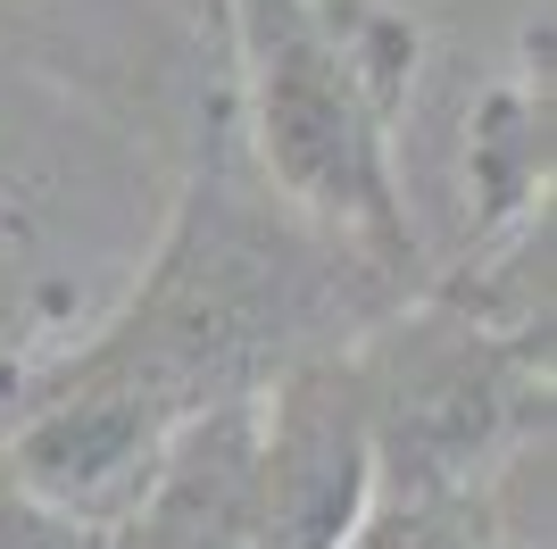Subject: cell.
Instances as JSON below:
<instances>
[{"instance_id": "4", "label": "cell", "mask_w": 557, "mask_h": 549, "mask_svg": "<svg viewBox=\"0 0 557 549\" xmlns=\"http://www.w3.org/2000/svg\"><path fill=\"white\" fill-rule=\"evenodd\" d=\"M175 425H191V416H175L159 391L67 358L9 425V450H0L9 457V491L25 508L59 516V525L109 533L134 508V491L150 483Z\"/></svg>"}, {"instance_id": "3", "label": "cell", "mask_w": 557, "mask_h": 549, "mask_svg": "<svg viewBox=\"0 0 557 549\" xmlns=\"http://www.w3.org/2000/svg\"><path fill=\"white\" fill-rule=\"evenodd\" d=\"M342 358H349V383H358V408H367L374 508L466 500L474 466H491L499 441L524 434L533 408L549 400V358L499 342L491 325L449 308L442 292L424 308L383 317Z\"/></svg>"}, {"instance_id": "6", "label": "cell", "mask_w": 557, "mask_h": 549, "mask_svg": "<svg viewBox=\"0 0 557 549\" xmlns=\"http://www.w3.org/2000/svg\"><path fill=\"white\" fill-rule=\"evenodd\" d=\"M109 549H258V391L175 425Z\"/></svg>"}, {"instance_id": "1", "label": "cell", "mask_w": 557, "mask_h": 549, "mask_svg": "<svg viewBox=\"0 0 557 549\" xmlns=\"http://www.w3.org/2000/svg\"><path fill=\"white\" fill-rule=\"evenodd\" d=\"M333 274H374V267H349L342 242L275 208L267 183L233 167V134L216 125L159 267L141 274V292L125 300V317L109 333L75 350V366L159 391L175 416L250 400L292 358H317L308 333L333 317Z\"/></svg>"}, {"instance_id": "2", "label": "cell", "mask_w": 557, "mask_h": 549, "mask_svg": "<svg viewBox=\"0 0 557 549\" xmlns=\"http://www.w3.org/2000/svg\"><path fill=\"white\" fill-rule=\"evenodd\" d=\"M258 183L374 274L417 267L392 175L417 34L374 0H225Z\"/></svg>"}, {"instance_id": "5", "label": "cell", "mask_w": 557, "mask_h": 549, "mask_svg": "<svg viewBox=\"0 0 557 549\" xmlns=\"http://www.w3.org/2000/svg\"><path fill=\"white\" fill-rule=\"evenodd\" d=\"M367 516L374 450L349 358H292L258 391V549H349Z\"/></svg>"}, {"instance_id": "7", "label": "cell", "mask_w": 557, "mask_h": 549, "mask_svg": "<svg viewBox=\"0 0 557 549\" xmlns=\"http://www.w3.org/2000/svg\"><path fill=\"white\" fill-rule=\"evenodd\" d=\"M549 192V84H508L474 117V200L483 225H524Z\"/></svg>"}]
</instances>
